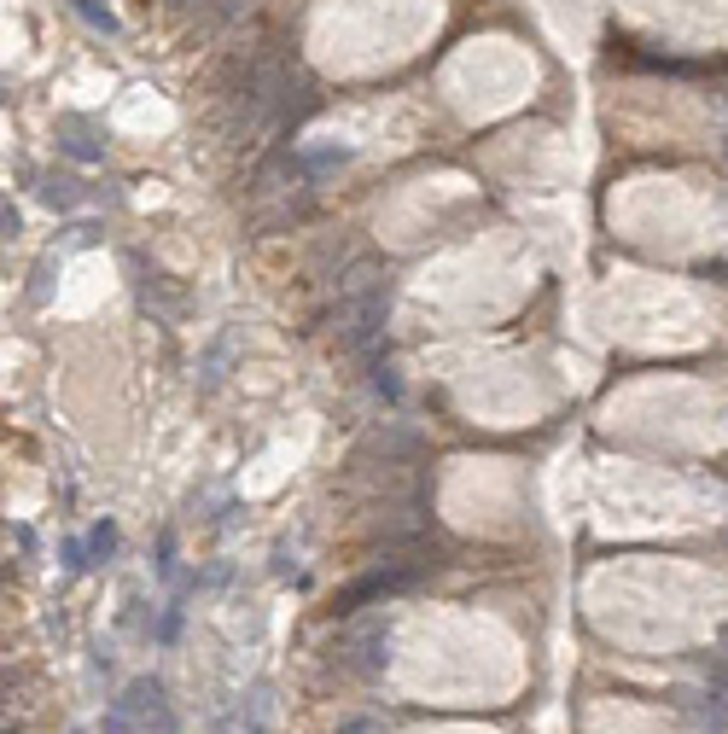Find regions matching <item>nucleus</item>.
<instances>
[{"mask_svg":"<svg viewBox=\"0 0 728 734\" xmlns=\"http://www.w3.org/2000/svg\"><path fill=\"white\" fill-rule=\"evenodd\" d=\"M344 734H367V723H350V729H344Z\"/></svg>","mask_w":728,"mask_h":734,"instance_id":"1","label":"nucleus"}]
</instances>
